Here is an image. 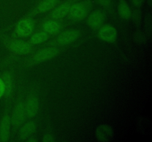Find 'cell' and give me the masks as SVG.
Returning <instances> with one entry per match:
<instances>
[{
  "mask_svg": "<svg viewBox=\"0 0 152 142\" xmlns=\"http://www.w3.org/2000/svg\"><path fill=\"white\" fill-rule=\"evenodd\" d=\"M71 4L70 3H63L52 11L51 16L53 19H61L68 14Z\"/></svg>",
  "mask_w": 152,
  "mask_h": 142,
  "instance_id": "cell-13",
  "label": "cell"
},
{
  "mask_svg": "<svg viewBox=\"0 0 152 142\" xmlns=\"http://www.w3.org/2000/svg\"><path fill=\"white\" fill-rule=\"evenodd\" d=\"M58 3V0H43L37 7L39 13H43L53 9Z\"/></svg>",
  "mask_w": 152,
  "mask_h": 142,
  "instance_id": "cell-16",
  "label": "cell"
},
{
  "mask_svg": "<svg viewBox=\"0 0 152 142\" xmlns=\"http://www.w3.org/2000/svg\"><path fill=\"white\" fill-rule=\"evenodd\" d=\"M118 13L120 15V17L123 19H130L132 16V12L131 10V7L126 2V0H120L118 4Z\"/></svg>",
  "mask_w": 152,
  "mask_h": 142,
  "instance_id": "cell-14",
  "label": "cell"
},
{
  "mask_svg": "<svg viewBox=\"0 0 152 142\" xmlns=\"http://www.w3.org/2000/svg\"><path fill=\"white\" fill-rule=\"evenodd\" d=\"M80 36V32L77 30L64 31L56 38V42L61 45H66L74 42Z\"/></svg>",
  "mask_w": 152,
  "mask_h": 142,
  "instance_id": "cell-6",
  "label": "cell"
},
{
  "mask_svg": "<svg viewBox=\"0 0 152 142\" xmlns=\"http://www.w3.org/2000/svg\"><path fill=\"white\" fill-rule=\"evenodd\" d=\"M98 1L105 7H109L111 4V0H98Z\"/></svg>",
  "mask_w": 152,
  "mask_h": 142,
  "instance_id": "cell-21",
  "label": "cell"
},
{
  "mask_svg": "<svg viewBox=\"0 0 152 142\" xmlns=\"http://www.w3.org/2000/svg\"><path fill=\"white\" fill-rule=\"evenodd\" d=\"M26 118V112H25V104L23 102H19L16 104L13 112H12L10 123L13 127H18L22 125Z\"/></svg>",
  "mask_w": 152,
  "mask_h": 142,
  "instance_id": "cell-1",
  "label": "cell"
},
{
  "mask_svg": "<svg viewBox=\"0 0 152 142\" xmlns=\"http://www.w3.org/2000/svg\"><path fill=\"white\" fill-rule=\"evenodd\" d=\"M10 51L17 55H26L31 52V46L29 44L21 41H13L9 44Z\"/></svg>",
  "mask_w": 152,
  "mask_h": 142,
  "instance_id": "cell-9",
  "label": "cell"
},
{
  "mask_svg": "<svg viewBox=\"0 0 152 142\" xmlns=\"http://www.w3.org/2000/svg\"><path fill=\"white\" fill-rule=\"evenodd\" d=\"M10 118L8 115H5L0 122V141L6 142L10 135Z\"/></svg>",
  "mask_w": 152,
  "mask_h": 142,
  "instance_id": "cell-11",
  "label": "cell"
},
{
  "mask_svg": "<svg viewBox=\"0 0 152 142\" xmlns=\"http://www.w3.org/2000/svg\"><path fill=\"white\" fill-rule=\"evenodd\" d=\"M28 141H34V142H36V141H37V139H35V138H29V139H28Z\"/></svg>",
  "mask_w": 152,
  "mask_h": 142,
  "instance_id": "cell-23",
  "label": "cell"
},
{
  "mask_svg": "<svg viewBox=\"0 0 152 142\" xmlns=\"http://www.w3.org/2000/svg\"><path fill=\"white\" fill-rule=\"evenodd\" d=\"M34 22L30 19H23L16 26V33L20 37H28L34 30Z\"/></svg>",
  "mask_w": 152,
  "mask_h": 142,
  "instance_id": "cell-4",
  "label": "cell"
},
{
  "mask_svg": "<svg viewBox=\"0 0 152 142\" xmlns=\"http://www.w3.org/2000/svg\"><path fill=\"white\" fill-rule=\"evenodd\" d=\"M42 141L44 142H52L54 141V138L51 133H46L42 138Z\"/></svg>",
  "mask_w": 152,
  "mask_h": 142,
  "instance_id": "cell-19",
  "label": "cell"
},
{
  "mask_svg": "<svg viewBox=\"0 0 152 142\" xmlns=\"http://www.w3.org/2000/svg\"><path fill=\"white\" fill-rule=\"evenodd\" d=\"M105 20V14L102 10H95L88 17V25L92 29H97Z\"/></svg>",
  "mask_w": 152,
  "mask_h": 142,
  "instance_id": "cell-7",
  "label": "cell"
},
{
  "mask_svg": "<svg viewBox=\"0 0 152 142\" xmlns=\"http://www.w3.org/2000/svg\"><path fill=\"white\" fill-rule=\"evenodd\" d=\"M95 135L98 141L107 142L112 140L114 133V130L110 126L107 124H102L96 128Z\"/></svg>",
  "mask_w": 152,
  "mask_h": 142,
  "instance_id": "cell-8",
  "label": "cell"
},
{
  "mask_svg": "<svg viewBox=\"0 0 152 142\" xmlns=\"http://www.w3.org/2000/svg\"><path fill=\"white\" fill-rule=\"evenodd\" d=\"M36 128V124L34 121H28V123L24 124L19 132V140H25L30 137L35 132Z\"/></svg>",
  "mask_w": 152,
  "mask_h": 142,
  "instance_id": "cell-12",
  "label": "cell"
},
{
  "mask_svg": "<svg viewBox=\"0 0 152 142\" xmlns=\"http://www.w3.org/2000/svg\"><path fill=\"white\" fill-rule=\"evenodd\" d=\"M97 35L98 37L103 41L113 43L117 38V30L112 25H105L99 30Z\"/></svg>",
  "mask_w": 152,
  "mask_h": 142,
  "instance_id": "cell-3",
  "label": "cell"
},
{
  "mask_svg": "<svg viewBox=\"0 0 152 142\" xmlns=\"http://www.w3.org/2000/svg\"><path fill=\"white\" fill-rule=\"evenodd\" d=\"M4 93H5V86L3 79L0 78V99L4 96Z\"/></svg>",
  "mask_w": 152,
  "mask_h": 142,
  "instance_id": "cell-20",
  "label": "cell"
},
{
  "mask_svg": "<svg viewBox=\"0 0 152 142\" xmlns=\"http://www.w3.org/2000/svg\"><path fill=\"white\" fill-rule=\"evenodd\" d=\"M59 53V50L56 47H48L37 52L34 56V59L37 62H43L56 57Z\"/></svg>",
  "mask_w": 152,
  "mask_h": 142,
  "instance_id": "cell-5",
  "label": "cell"
},
{
  "mask_svg": "<svg viewBox=\"0 0 152 142\" xmlns=\"http://www.w3.org/2000/svg\"><path fill=\"white\" fill-rule=\"evenodd\" d=\"M48 34L45 31L42 32H38L37 33H34L32 36L31 37V43L33 44H39L42 43H44L48 39Z\"/></svg>",
  "mask_w": 152,
  "mask_h": 142,
  "instance_id": "cell-17",
  "label": "cell"
},
{
  "mask_svg": "<svg viewBox=\"0 0 152 142\" xmlns=\"http://www.w3.org/2000/svg\"><path fill=\"white\" fill-rule=\"evenodd\" d=\"M5 86V93L7 97H10L12 94L13 90V80H12L11 75L9 72H6L4 75V79H3Z\"/></svg>",
  "mask_w": 152,
  "mask_h": 142,
  "instance_id": "cell-18",
  "label": "cell"
},
{
  "mask_svg": "<svg viewBox=\"0 0 152 142\" xmlns=\"http://www.w3.org/2000/svg\"><path fill=\"white\" fill-rule=\"evenodd\" d=\"M88 12V9L83 3L78 2L71 4L70 7L68 16L70 19L74 21H80L86 17Z\"/></svg>",
  "mask_w": 152,
  "mask_h": 142,
  "instance_id": "cell-2",
  "label": "cell"
},
{
  "mask_svg": "<svg viewBox=\"0 0 152 142\" xmlns=\"http://www.w3.org/2000/svg\"><path fill=\"white\" fill-rule=\"evenodd\" d=\"M26 115L29 118L34 117L39 112V100L35 96H30L27 99V101L25 104Z\"/></svg>",
  "mask_w": 152,
  "mask_h": 142,
  "instance_id": "cell-10",
  "label": "cell"
},
{
  "mask_svg": "<svg viewBox=\"0 0 152 142\" xmlns=\"http://www.w3.org/2000/svg\"><path fill=\"white\" fill-rule=\"evenodd\" d=\"M143 1L144 0H132V4L135 7H140L142 4V3H143Z\"/></svg>",
  "mask_w": 152,
  "mask_h": 142,
  "instance_id": "cell-22",
  "label": "cell"
},
{
  "mask_svg": "<svg viewBox=\"0 0 152 142\" xmlns=\"http://www.w3.org/2000/svg\"><path fill=\"white\" fill-rule=\"evenodd\" d=\"M42 29L48 34H56L61 30V25L56 21L49 20L43 24Z\"/></svg>",
  "mask_w": 152,
  "mask_h": 142,
  "instance_id": "cell-15",
  "label": "cell"
}]
</instances>
